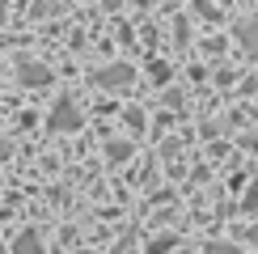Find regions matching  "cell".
Listing matches in <instances>:
<instances>
[{
  "label": "cell",
  "mask_w": 258,
  "mask_h": 254,
  "mask_svg": "<svg viewBox=\"0 0 258 254\" xmlns=\"http://www.w3.org/2000/svg\"><path fill=\"white\" fill-rule=\"evenodd\" d=\"M47 123H51V132H77V127L85 123V114H81V106L72 102V98H59Z\"/></svg>",
  "instance_id": "1"
},
{
  "label": "cell",
  "mask_w": 258,
  "mask_h": 254,
  "mask_svg": "<svg viewBox=\"0 0 258 254\" xmlns=\"http://www.w3.org/2000/svg\"><path fill=\"white\" fill-rule=\"evenodd\" d=\"M132 81H136V68H127V64H106V68L98 72L102 89H127Z\"/></svg>",
  "instance_id": "2"
},
{
  "label": "cell",
  "mask_w": 258,
  "mask_h": 254,
  "mask_svg": "<svg viewBox=\"0 0 258 254\" xmlns=\"http://www.w3.org/2000/svg\"><path fill=\"white\" fill-rule=\"evenodd\" d=\"M237 42H241L245 55L258 59V21H237Z\"/></svg>",
  "instance_id": "3"
},
{
  "label": "cell",
  "mask_w": 258,
  "mask_h": 254,
  "mask_svg": "<svg viewBox=\"0 0 258 254\" xmlns=\"http://www.w3.org/2000/svg\"><path fill=\"white\" fill-rule=\"evenodd\" d=\"M17 72H21V85H34V89L51 81V72L42 68V64H30V59H21V64H17Z\"/></svg>",
  "instance_id": "4"
},
{
  "label": "cell",
  "mask_w": 258,
  "mask_h": 254,
  "mask_svg": "<svg viewBox=\"0 0 258 254\" xmlns=\"http://www.w3.org/2000/svg\"><path fill=\"white\" fill-rule=\"evenodd\" d=\"M13 254H42V237L34 229H21L17 241H13Z\"/></svg>",
  "instance_id": "5"
},
{
  "label": "cell",
  "mask_w": 258,
  "mask_h": 254,
  "mask_svg": "<svg viewBox=\"0 0 258 254\" xmlns=\"http://www.w3.org/2000/svg\"><path fill=\"white\" fill-rule=\"evenodd\" d=\"M106 157H110V161H127V157H132V144H127V140H114L110 148H106Z\"/></svg>",
  "instance_id": "6"
},
{
  "label": "cell",
  "mask_w": 258,
  "mask_h": 254,
  "mask_svg": "<svg viewBox=\"0 0 258 254\" xmlns=\"http://www.w3.org/2000/svg\"><path fill=\"white\" fill-rule=\"evenodd\" d=\"M203 254H237V246H224V241H212Z\"/></svg>",
  "instance_id": "7"
},
{
  "label": "cell",
  "mask_w": 258,
  "mask_h": 254,
  "mask_svg": "<svg viewBox=\"0 0 258 254\" xmlns=\"http://www.w3.org/2000/svg\"><path fill=\"white\" fill-rule=\"evenodd\" d=\"M9 17V0H0V21H5Z\"/></svg>",
  "instance_id": "8"
},
{
  "label": "cell",
  "mask_w": 258,
  "mask_h": 254,
  "mask_svg": "<svg viewBox=\"0 0 258 254\" xmlns=\"http://www.w3.org/2000/svg\"><path fill=\"white\" fill-rule=\"evenodd\" d=\"M250 241H254V246H258V225H254V229H250Z\"/></svg>",
  "instance_id": "9"
},
{
  "label": "cell",
  "mask_w": 258,
  "mask_h": 254,
  "mask_svg": "<svg viewBox=\"0 0 258 254\" xmlns=\"http://www.w3.org/2000/svg\"><path fill=\"white\" fill-rule=\"evenodd\" d=\"M169 5H174V0H169Z\"/></svg>",
  "instance_id": "10"
}]
</instances>
